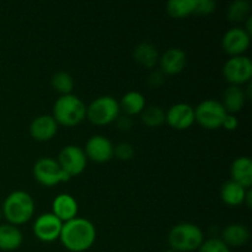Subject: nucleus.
<instances>
[{
    "mask_svg": "<svg viewBox=\"0 0 252 252\" xmlns=\"http://www.w3.org/2000/svg\"><path fill=\"white\" fill-rule=\"evenodd\" d=\"M159 52L158 48L150 42H140L133 51V58L142 66L148 69L154 68L159 62Z\"/></svg>",
    "mask_w": 252,
    "mask_h": 252,
    "instance_id": "obj_22",
    "label": "nucleus"
},
{
    "mask_svg": "<svg viewBox=\"0 0 252 252\" xmlns=\"http://www.w3.org/2000/svg\"><path fill=\"white\" fill-rule=\"evenodd\" d=\"M159 70L164 75H176L185 69L187 64V54L184 49L169 48L159 57Z\"/></svg>",
    "mask_w": 252,
    "mask_h": 252,
    "instance_id": "obj_14",
    "label": "nucleus"
},
{
    "mask_svg": "<svg viewBox=\"0 0 252 252\" xmlns=\"http://www.w3.org/2000/svg\"><path fill=\"white\" fill-rule=\"evenodd\" d=\"M166 120L165 122L176 130H186L196 123L194 120V108L189 103L179 102L172 105L165 112Z\"/></svg>",
    "mask_w": 252,
    "mask_h": 252,
    "instance_id": "obj_13",
    "label": "nucleus"
},
{
    "mask_svg": "<svg viewBox=\"0 0 252 252\" xmlns=\"http://www.w3.org/2000/svg\"><path fill=\"white\" fill-rule=\"evenodd\" d=\"M230 175L233 181L243 186L244 189H251L252 186V161L249 157L236 158L230 167Z\"/></svg>",
    "mask_w": 252,
    "mask_h": 252,
    "instance_id": "obj_18",
    "label": "nucleus"
},
{
    "mask_svg": "<svg viewBox=\"0 0 252 252\" xmlns=\"http://www.w3.org/2000/svg\"><path fill=\"white\" fill-rule=\"evenodd\" d=\"M250 238V230L244 224L231 223L223 229L220 239L229 249H235L245 246Z\"/></svg>",
    "mask_w": 252,
    "mask_h": 252,
    "instance_id": "obj_17",
    "label": "nucleus"
},
{
    "mask_svg": "<svg viewBox=\"0 0 252 252\" xmlns=\"http://www.w3.org/2000/svg\"><path fill=\"white\" fill-rule=\"evenodd\" d=\"M217 9V2L213 0H197L194 14L209 15L213 14Z\"/></svg>",
    "mask_w": 252,
    "mask_h": 252,
    "instance_id": "obj_30",
    "label": "nucleus"
},
{
    "mask_svg": "<svg viewBox=\"0 0 252 252\" xmlns=\"http://www.w3.org/2000/svg\"><path fill=\"white\" fill-rule=\"evenodd\" d=\"M33 177L39 185L53 187L56 185L68 182L70 176L62 170L58 161L53 158L44 157L37 160L33 165Z\"/></svg>",
    "mask_w": 252,
    "mask_h": 252,
    "instance_id": "obj_7",
    "label": "nucleus"
},
{
    "mask_svg": "<svg viewBox=\"0 0 252 252\" xmlns=\"http://www.w3.org/2000/svg\"><path fill=\"white\" fill-rule=\"evenodd\" d=\"M164 252H177V251H175V250H172V249H169V250H165Z\"/></svg>",
    "mask_w": 252,
    "mask_h": 252,
    "instance_id": "obj_35",
    "label": "nucleus"
},
{
    "mask_svg": "<svg viewBox=\"0 0 252 252\" xmlns=\"http://www.w3.org/2000/svg\"><path fill=\"white\" fill-rule=\"evenodd\" d=\"M245 90L243 86L229 85L223 93V100L220 101L221 105L224 106L225 111L230 115L240 112L246 103Z\"/></svg>",
    "mask_w": 252,
    "mask_h": 252,
    "instance_id": "obj_19",
    "label": "nucleus"
},
{
    "mask_svg": "<svg viewBox=\"0 0 252 252\" xmlns=\"http://www.w3.org/2000/svg\"><path fill=\"white\" fill-rule=\"evenodd\" d=\"M63 221L59 220L53 213H43L36 218L32 225L33 235L42 243H53L59 240Z\"/></svg>",
    "mask_w": 252,
    "mask_h": 252,
    "instance_id": "obj_10",
    "label": "nucleus"
},
{
    "mask_svg": "<svg viewBox=\"0 0 252 252\" xmlns=\"http://www.w3.org/2000/svg\"><path fill=\"white\" fill-rule=\"evenodd\" d=\"M228 112L220 101L207 98L194 107V120L204 129L216 130L221 128Z\"/></svg>",
    "mask_w": 252,
    "mask_h": 252,
    "instance_id": "obj_6",
    "label": "nucleus"
},
{
    "mask_svg": "<svg viewBox=\"0 0 252 252\" xmlns=\"http://www.w3.org/2000/svg\"><path fill=\"white\" fill-rule=\"evenodd\" d=\"M135 155L134 147H133L130 143L123 142L120 143L115 147L113 150V157L117 158L118 160H122V161H128V160H132Z\"/></svg>",
    "mask_w": 252,
    "mask_h": 252,
    "instance_id": "obj_29",
    "label": "nucleus"
},
{
    "mask_svg": "<svg viewBox=\"0 0 252 252\" xmlns=\"http://www.w3.org/2000/svg\"><path fill=\"white\" fill-rule=\"evenodd\" d=\"M52 88L59 95H69L73 93L74 89V79L68 71H58L54 74L51 79Z\"/></svg>",
    "mask_w": 252,
    "mask_h": 252,
    "instance_id": "obj_27",
    "label": "nucleus"
},
{
    "mask_svg": "<svg viewBox=\"0 0 252 252\" xmlns=\"http://www.w3.org/2000/svg\"><path fill=\"white\" fill-rule=\"evenodd\" d=\"M249 189H244L233 180H228L220 187V198L226 206L239 207L245 202L246 192Z\"/></svg>",
    "mask_w": 252,
    "mask_h": 252,
    "instance_id": "obj_20",
    "label": "nucleus"
},
{
    "mask_svg": "<svg viewBox=\"0 0 252 252\" xmlns=\"http://www.w3.org/2000/svg\"><path fill=\"white\" fill-rule=\"evenodd\" d=\"M165 83V75L160 70H153L148 76V84L152 88H159Z\"/></svg>",
    "mask_w": 252,
    "mask_h": 252,
    "instance_id": "obj_31",
    "label": "nucleus"
},
{
    "mask_svg": "<svg viewBox=\"0 0 252 252\" xmlns=\"http://www.w3.org/2000/svg\"><path fill=\"white\" fill-rule=\"evenodd\" d=\"M140 121L149 128H157L164 125L166 116L160 106H148L140 113Z\"/></svg>",
    "mask_w": 252,
    "mask_h": 252,
    "instance_id": "obj_26",
    "label": "nucleus"
},
{
    "mask_svg": "<svg viewBox=\"0 0 252 252\" xmlns=\"http://www.w3.org/2000/svg\"><path fill=\"white\" fill-rule=\"evenodd\" d=\"M113 150H115V145L107 137L96 134L89 138L84 153H85L88 160L97 162V164H103L112 159Z\"/></svg>",
    "mask_w": 252,
    "mask_h": 252,
    "instance_id": "obj_11",
    "label": "nucleus"
},
{
    "mask_svg": "<svg viewBox=\"0 0 252 252\" xmlns=\"http://www.w3.org/2000/svg\"><path fill=\"white\" fill-rule=\"evenodd\" d=\"M238 127H239L238 117H236L235 115H230V113H228L225 120H224L221 128H224L225 130H229V132H233V130H236V128Z\"/></svg>",
    "mask_w": 252,
    "mask_h": 252,
    "instance_id": "obj_32",
    "label": "nucleus"
},
{
    "mask_svg": "<svg viewBox=\"0 0 252 252\" xmlns=\"http://www.w3.org/2000/svg\"><path fill=\"white\" fill-rule=\"evenodd\" d=\"M223 75L230 85L243 86L252 78V62L248 56L230 57L223 66Z\"/></svg>",
    "mask_w": 252,
    "mask_h": 252,
    "instance_id": "obj_8",
    "label": "nucleus"
},
{
    "mask_svg": "<svg viewBox=\"0 0 252 252\" xmlns=\"http://www.w3.org/2000/svg\"><path fill=\"white\" fill-rule=\"evenodd\" d=\"M251 4L248 0H235L228 6V20L231 22H245L250 17Z\"/></svg>",
    "mask_w": 252,
    "mask_h": 252,
    "instance_id": "obj_25",
    "label": "nucleus"
},
{
    "mask_svg": "<svg viewBox=\"0 0 252 252\" xmlns=\"http://www.w3.org/2000/svg\"><path fill=\"white\" fill-rule=\"evenodd\" d=\"M96 235L97 234L93 221L76 217L66 223H63L59 240L68 251L85 252L94 246Z\"/></svg>",
    "mask_w": 252,
    "mask_h": 252,
    "instance_id": "obj_1",
    "label": "nucleus"
},
{
    "mask_svg": "<svg viewBox=\"0 0 252 252\" xmlns=\"http://www.w3.org/2000/svg\"><path fill=\"white\" fill-rule=\"evenodd\" d=\"M24 235L17 226L11 224H0V250L15 251L22 245Z\"/></svg>",
    "mask_w": 252,
    "mask_h": 252,
    "instance_id": "obj_21",
    "label": "nucleus"
},
{
    "mask_svg": "<svg viewBox=\"0 0 252 252\" xmlns=\"http://www.w3.org/2000/svg\"><path fill=\"white\" fill-rule=\"evenodd\" d=\"M120 108L126 113V116H137L143 112L147 103H145V97L139 91H128L122 96L120 102Z\"/></svg>",
    "mask_w": 252,
    "mask_h": 252,
    "instance_id": "obj_23",
    "label": "nucleus"
},
{
    "mask_svg": "<svg viewBox=\"0 0 252 252\" xmlns=\"http://www.w3.org/2000/svg\"><path fill=\"white\" fill-rule=\"evenodd\" d=\"M58 123L52 115H41L33 118L30 125V135L37 142H48L58 133Z\"/></svg>",
    "mask_w": 252,
    "mask_h": 252,
    "instance_id": "obj_15",
    "label": "nucleus"
},
{
    "mask_svg": "<svg viewBox=\"0 0 252 252\" xmlns=\"http://www.w3.org/2000/svg\"><path fill=\"white\" fill-rule=\"evenodd\" d=\"M57 161H58L62 170L65 174H68L71 179V177L83 174L84 170L86 169V165H88V158H86L83 148L69 144L65 145L59 152Z\"/></svg>",
    "mask_w": 252,
    "mask_h": 252,
    "instance_id": "obj_9",
    "label": "nucleus"
},
{
    "mask_svg": "<svg viewBox=\"0 0 252 252\" xmlns=\"http://www.w3.org/2000/svg\"><path fill=\"white\" fill-rule=\"evenodd\" d=\"M116 125H117V128L122 132H128V130L132 128L133 121L129 116H120V117L116 120Z\"/></svg>",
    "mask_w": 252,
    "mask_h": 252,
    "instance_id": "obj_33",
    "label": "nucleus"
},
{
    "mask_svg": "<svg viewBox=\"0 0 252 252\" xmlns=\"http://www.w3.org/2000/svg\"><path fill=\"white\" fill-rule=\"evenodd\" d=\"M204 240L203 230L196 224L187 221L172 226L167 236L170 249L177 252L197 251Z\"/></svg>",
    "mask_w": 252,
    "mask_h": 252,
    "instance_id": "obj_4",
    "label": "nucleus"
},
{
    "mask_svg": "<svg viewBox=\"0 0 252 252\" xmlns=\"http://www.w3.org/2000/svg\"><path fill=\"white\" fill-rule=\"evenodd\" d=\"M52 116L58 126L76 127L86 118V105L74 94L62 95L54 102Z\"/></svg>",
    "mask_w": 252,
    "mask_h": 252,
    "instance_id": "obj_3",
    "label": "nucleus"
},
{
    "mask_svg": "<svg viewBox=\"0 0 252 252\" xmlns=\"http://www.w3.org/2000/svg\"><path fill=\"white\" fill-rule=\"evenodd\" d=\"M198 252H231V249H229L225 244L221 241L219 238H212L207 239L203 241L199 249L197 250Z\"/></svg>",
    "mask_w": 252,
    "mask_h": 252,
    "instance_id": "obj_28",
    "label": "nucleus"
},
{
    "mask_svg": "<svg viewBox=\"0 0 252 252\" xmlns=\"http://www.w3.org/2000/svg\"><path fill=\"white\" fill-rule=\"evenodd\" d=\"M120 103L113 96L103 95L86 106V118L95 126H107L120 117Z\"/></svg>",
    "mask_w": 252,
    "mask_h": 252,
    "instance_id": "obj_5",
    "label": "nucleus"
},
{
    "mask_svg": "<svg viewBox=\"0 0 252 252\" xmlns=\"http://www.w3.org/2000/svg\"><path fill=\"white\" fill-rule=\"evenodd\" d=\"M79 204L75 197L69 193H59L52 202V213L63 223L78 217Z\"/></svg>",
    "mask_w": 252,
    "mask_h": 252,
    "instance_id": "obj_16",
    "label": "nucleus"
},
{
    "mask_svg": "<svg viewBox=\"0 0 252 252\" xmlns=\"http://www.w3.org/2000/svg\"><path fill=\"white\" fill-rule=\"evenodd\" d=\"M2 218V212H1V207H0V220H1Z\"/></svg>",
    "mask_w": 252,
    "mask_h": 252,
    "instance_id": "obj_36",
    "label": "nucleus"
},
{
    "mask_svg": "<svg viewBox=\"0 0 252 252\" xmlns=\"http://www.w3.org/2000/svg\"><path fill=\"white\" fill-rule=\"evenodd\" d=\"M244 204H246V207H248V208H251V206H252V191H251V189H249L248 192H246L245 202H244Z\"/></svg>",
    "mask_w": 252,
    "mask_h": 252,
    "instance_id": "obj_34",
    "label": "nucleus"
},
{
    "mask_svg": "<svg viewBox=\"0 0 252 252\" xmlns=\"http://www.w3.org/2000/svg\"><path fill=\"white\" fill-rule=\"evenodd\" d=\"M251 43V34L243 27H231L221 38V47L230 57L244 56Z\"/></svg>",
    "mask_w": 252,
    "mask_h": 252,
    "instance_id": "obj_12",
    "label": "nucleus"
},
{
    "mask_svg": "<svg viewBox=\"0 0 252 252\" xmlns=\"http://www.w3.org/2000/svg\"><path fill=\"white\" fill-rule=\"evenodd\" d=\"M34 209L36 204L31 194L21 189L7 194L1 206L2 217L6 219L7 223L15 226L22 225L31 220Z\"/></svg>",
    "mask_w": 252,
    "mask_h": 252,
    "instance_id": "obj_2",
    "label": "nucleus"
},
{
    "mask_svg": "<svg viewBox=\"0 0 252 252\" xmlns=\"http://www.w3.org/2000/svg\"><path fill=\"white\" fill-rule=\"evenodd\" d=\"M197 0H170L166 4L167 14L175 19H184L194 14Z\"/></svg>",
    "mask_w": 252,
    "mask_h": 252,
    "instance_id": "obj_24",
    "label": "nucleus"
}]
</instances>
